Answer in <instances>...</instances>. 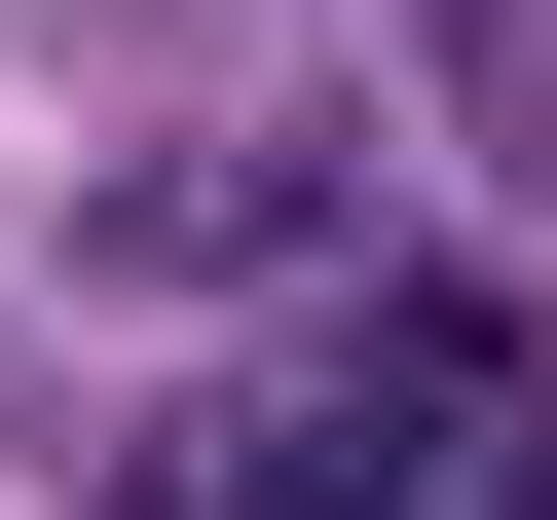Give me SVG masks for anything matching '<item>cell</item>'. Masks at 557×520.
Listing matches in <instances>:
<instances>
[{
	"label": "cell",
	"mask_w": 557,
	"mask_h": 520,
	"mask_svg": "<svg viewBox=\"0 0 557 520\" xmlns=\"http://www.w3.org/2000/svg\"><path fill=\"white\" fill-rule=\"evenodd\" d=\"M483 409H520V335H483V298H372L298 409H186V446H149V520H446V446H483Z\"/></svg>",
	"instance_id": "cell-1"
},
{
	"label": "cell",
	"mask_w": 557,
	"mask_h": 520,
	"mask_svg": "<svg viewBox=\"0 0 557 520\" xmlns=\"http://www.w3.org/2000/svg\"><path fill=\"white\" fill-rule=\"evenodd\" d=\"M446 75H483V112H520V149H557V0H483V38H446Z\"/></svg>",
	"instance_id": "cell-2"
},
{
	"label": "cell",
	"mask_w": 557,
	"mask_h": 520,
	"mask_svg": "<svg viewBox=\"0 0 557 520\" xmlns=\"http://www.w3.org/2000/svg\"><path fill=\"white\" fill-rule=\"evenodd\" d=\"M446 520H557V409H483V446H446Z\"/></svg>",
	"instance_id": "cell-3"
}]
</instances>
